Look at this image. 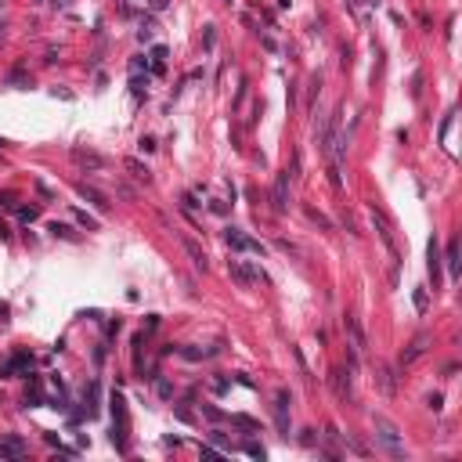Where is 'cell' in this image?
<instances>
[{"instance_id": "3957f363", "label": "cell", "mask_w": 462, "mask_h": 462, "mask_svg": "<svg viewBox=\"0 0 462 462\" xmlns=\"http://www.w3.org/2000/svg\"><path fill=\"white\" fill-rule=\"evenodd\" d=\"M228 275L242 285V289H249V285H257V282H267L264 278V271H257V267H249L246 260H228Z\"/></svg>"}, {"instance_id": "c3c4849f", "label": "cell", "mask_w": 462, "mask_h": 462, "mask_svg": "<svg viewBox=\"0 0 462 462\" xmlns=\"http://www.w3.org/2000/svg\"><path fill=\"white\" fill-rule=\"evenodd\" d=\"M228 387H231V379H217V383H213V390H217V394H224Z\"/></svg>"}, {"instance_id": "4316f807", "label": "cell", "mask_w": 462, "mask_h": 462, "mask_svg": "<svg viewBox=\"0 0 462 462\" xmlns=\"http://www.w3.org/2000/svg\"><path fill=\"white\" fill-rule=\"evenodd\" d=\"M231 423L242 426V430H260V423H257V419H249V415H231Z\"/></svg>"}, {"instance_id": "f546056e", "label": "cell", "mask_w": 462, "mask_h": 462, "mask_svg": "<svg viewBox=\"0 0 462 462\" xmlns=\"http://www.w3.org/2000/svg\"><path fill=\"white\" fill-rule=\"evenodd\" d=\"M36 217H40V209H36V206H22V209H18V221H22V224H33Z\"/></svg>"}, {"instance_id": "8d00e7d4", "label": "cell", "mask_w": 462, "mask_h": 462, "mask_svg": "<svg viewBox=\"0 0 462 462\" xmlns=\"http://www.w3.org/2000/svg\"><path fill=\"white\" fill-rule=\"evenodd\" d=\"M419 94H423V72L412 76V98H419Z\"/></svg>"}, {"instance_id": "1f68e13d", "label": "cell", "mask_w": 462, "mask_h": 462, "mask_svg": "<svg viewBox=\"0 0 462 462\" xmlns=\"http://www.w3.org/2000/svg\"><path fill=\"white\" fill-rule=\"evenodd\" d=\"M318 91H321V76H311V91H307V105H314V98H318Z\"/></svg>"}, {"instance_id": "ab89813d", "label": "cell", "mask_w": 462, "mask_h": 462, "mask_svg": "<svg viewBox=\"0 0 462 462\" xmlns=\"http://www.w3.org/2000/svg\"><path fill=\"white\" fill-rule=\"evenodd\" d=\"M155 390H159V397H170V394H174V387L166 383V379H159V383H155Z\"/></svg>"}, {"instance_id": "60d3db41", "label": "cell", "mask_w": 462, "mask_h": 462, "mask_svg": "<svg viewBox=\"0 0 462 462\" xmlns=\"http://www.w3.org/2000/svg\"><path fill=\"white\" fill-rule=\"evenodd\" d=\"M155 329H159V314H148V321H145V336L155 332Z\"/></svg>"}, {"instance_id": "ba28073f", "label": "cell", "mask_w": 462, "mask_h": 462, "mask_svg": "<svg viewBox=\"0 0 462 462\" xmlns=\"http://www.w3.org/2000/svg\"><path fill=\"white\" fill-rule=\"evenodd\" d=\"M181 246H184V253L192 257V264H195L199 271H206V267H209V257H206V249H202V246H199L192 235H181Z\"/></svg>"}, {"instance_id": "30bf717a", "label": "cell", "mask_w": 462, "mask_h": 462, "mask_svg": "<svg viewBox=\"0 0 462 462\" xmlns=\"http://www.w3.org/2000/svg\"><path fill=\"white\" fill-rule=\"evenodd\" d=\"M76 192H79L83 199H87L91 206H98V209H108V206H112V202H108V195H105L101 188H94V184H87V181H79V184H76Z\"/></svg>"}, {"instance_id": "f35d334b", "label": "cell", "mask_w": 462, "mask_h": 462, "mask_svg": "<svg viewBox=\"0 0 462 462\" xmlns=\"http://www.w3.org/2000/svg\"><path fill=\"white\" fill-rule=\"evenodd\" d=\"M300 444H307V448H314V444H318V437H314V430H304V433H300Z\"/></svg>"}, {"instance_id": "5bb4252c", "label": "cell", "mask_w": 462, "mask_h": 462, "mask_svg": "<svg viewBox=\"0 0 462 462\" xmlns=\"http://www.w3.org/2000/svg\"><path fill=\"white\" fill-rule=\"evenodd\" d=\"M83 397H87V404H83V408H87V419H94V415H98V401H101V387H98V379L87 383V394H83Z\"/></svg>"}, {"instance_id": "7dc6e473", "label": "cell", "mask_w": 462, "mask_h": 462, "mask_svg": "<svg viewBox=\"0 0 462 462\" xmlns=\"http://www.w3.org/2000/svg\"><path fill=\"white\" fill-rule=\"evenodd\" d=\"M260 44H264V51H278V44H275L271 36H260Z\"/></svg>"}, {"instance_id": "ac0fdd59", "label": "cell", "mask_w": 462, "mask_h": 462, "mask_svg": "<svg viewBox=\"0 0 462 462\" xmlns=\"http://www.w3.org/2000/svg\"><path fill=\"white\" fill-rule=\"evenodd\" d=\"M18 368H25V372H29V368H33V358H29V354H25V350H22V354H15V358H11V361H8V365H4V375H15V372H18Z\"/></svg>"}, {"instance_id": "74e56055", "label": "cell", "mask_w": 462, "mask_h": 462, "mask_svg": "<svg viewBox=\"0 0 462 462\" xmlns=\"http://www.w3.org/2000/svg\"><path fill=\"white\" fill-rule=\"evenodd\" d=\"M166 55H170V51H166L162 44H155V47H152V62H159V65H162V62H166Z\"/></svg>"}, {"instance_id": "836d02e7", "label": "cell", "mask_w": 462, "mask_h": 462, "mask_svg": "<svg viewBox=\"0 0 462 462\" xmlns=\"http://www.w3.org/2000/svg\"><path fill=\"white\" fill-rule=\"evenodd\" d=\"M47 231H51V235H62V238H72V228H69V224H58V221H55Z\"/></svg>"}, {"instance_id": "f6af8a7d", "label": "cell", "mask_w": 462, "mask_h": 462, "mask_svg": "<svg viewBox=\"0 0 462 462\" xmlns=\"http://www.w3.org/2000/svg\"><path fill=\"white\" fill-rule=\"evenodd\" d=\"M141 152H155V138H141Z\"/></svg>"}, {"instance_id": "4fadbf2b", "label": "cell", "mask_w": 462, "mask_h": 462, "mask_svg": "<svg viewBox=\"0 0 462 462\" xmlns=\"http://www.w3.org/2000/svg\"><path fill=\"white\" fill-rule=\"evenodd\" d=\"M343 329L350 332V347H354V350H365V347H368V340H365V329L358 325V318H350V314H347V318H343Z\"/></svg>"}, {"instance_id": "7a4b0ae2", "label": "cell", "mask_w": 462, "mask_h": 462, "mask_svg": "<svg viewBox=\"0 0 462 462\" xmlns=\"http://www.w3.org/2000/svg\"><path fill=\"white\" fill-rule=\"evenodd\" d=\"M224 242H228V249H235V253H257V257H264L267 249H264V242H257V238H249L246 231H238V228H224Z\"/></svg>"}, {"instance_id": "d590c367", "label": "cell", "mask_w": 462, "mask_h": 462, "mask_svg": "<svg viewBox=\"0 0 462 462\" xmlns=\"http://www.w3.org/2000/svg\"><path fill=\"white\" fill-rule=\"evenodd\" d=\"M451 123H455V112H448V116H444V123H441V141H448V130H451Z\"/></svg>"}, {"instance_id": "9c48e42d", "label": "cell", "mask_w": 462, "mask_h": 462, "mask_svg": "<svg viewBox=\"0 0 462 462\" xmlns=\"http://www.w3.org/2000/svg\"><path fill=\"white\" fill-rule=\"evenodd\" d=\"M426 343H430V336H426V332H419L415 340L401 350V368H404V365H412L415 358H423V354H426Z\"/></svg>"}, {"instance_id": "8992f818", "label": "cell", "mask_w": 462, "mask_h": 462, "mask_svg": "<svg viewBox=\"0 0 462 462\" xmlns=\"http://www.w3.org/2000/svg\"><path fill=\"white\" fill-rule=\"evenodd\" d=\"M372 228L379 231L383 246L390 249V257L397 260V242H394V228H390V221H387V217H383V213H379V209H375V206H372Z\"/></svg>"}, {"instance_id": "f5cc1de1", "label": "cell", "mask_w": 462, "mask_h": 462, "mask_svg": "<svg viewBox=\"0 0 462 462\" xmlns=\"http://www.w3.org/2000/svg\"><path fill=\"white\" fill-rule=\"evenodd\" d=\"M224 4H231V0H224Z\"/></svg>"}, {"instance_id": "277c9868", "label": "cell", "mask_w": 462, "mask_h": 462, "mask_svg": "<svg viewBox=\"0 0 462 462\" xmlns=\"http://www.w3.org/2000/svg\"><path fill=\"white\" fill-rule=\"evenodd\" d=\"M329 387H332V394L340 397V401H347L350 390H354V372L350 368H332L329 372Z\"/></svg>"}, {"instance_id": "d6986e66", "label": "cell", "mask_w": 462, "mask_h": 462, "mask_svg": "<svg viewBox=\"0 0 462 462\" xmlns=\"http://www.w3.org/2000/svg\"><path fill=\"white\" fill-rule=\"evenodd\" d=\"M412 304H415V311H419V314H423V311L430 307V296H426V285H415V289H412Z\"/></svg>"}, {"instance_id": "e0dca14e", "label": "cell", "mask_w": 462, "mask_h": 462, "mask_svg": "<svg viewBox=\"0 0 462 462\" xmlns=\"http://www.w3.org/2000/svg\"><path fill=\"white\" fill-rule=\"evenodd\" d=\"M108 408H112V419H116V423H127V401H123V394H119V390H112Z\"/></svg>"}, {"instance_id": "9a60e30c", "label": "cell", "mask_w": 462, "mask_h": 462, "mask_svg": "<svg viewBox=\"0 0 462 462\" xmlns=\"http://www.w3.org/2000/svg\"><path fill=\"white\" fill-rule=\"evenodd\" d=\"M25 455V444L18 437H8L4 444H0V458H22Z\"/></svg>"}, {"instance_id": "8fae6325", "label": "cell", "mask_w": 462, "mask_h": 462, "mask_svg": "<svg viewBox=\"0 0 462 462\" xmlns=\"http://www.w3.org/2000/svg\"><path fill=\"white\" fill-rule=\"evenodd\" d=\"M426 267H430V278H433V289L441 282V249H437V235L426 242Z\"/></svg>"}, {"instance_id": "52a82bcc", "label": "cell", "mask_w": 462, "mask_h": 462, "mask_svg": "<svg viewBox=\"0 0 462 462\" xmlns=\"http://www.w3.org/2000/svg\"><path fill=\"white\" fill-rule=\"evenodd\" d=\"M289 390H278V397H275V426H278V433L282 437H289Z\"/></svg>"}, {"instance_id": "f907efd6", "label": "cell", "mask_w": 462, "mask_h": 462, "mask_svg": "<svg viewBox=\"0 0 462 462\" xmlns=\"http://www.w3.org/2000/svg\"><path fill=\"white\" fill-rule=\"evenodd\" d=\"M0 152H4V138H0Z\"/></svg>"}, {"instance_id": "44dd1931", "label": "cell", "mask_w": 462, "mask_h": 462, "mask_svg": "<svg viewBox=\"0 0 462 462\" xmlns=\"http://www.w3.org/2000/svg\"><path fill=\"white\" fill-rule=\"evenodd\" d=\"M40 404H44V394L33 383V390H25V397H22V408H40Z\"/></svg>"}, {"instance_id": "7402d4cb", "label": "cell", "mask_w": 462, "mask_h": 462, "mask_svg": "<svg viewBox=\"0 0 462 462\" xmlns=\"http://www.w3.org/2000/svg\"><path fill=\"white\" fill-rule=\"evenodd\" d=\"M379 390L394 394V368H379Z\"/></svg>"}, {"instance_id": "6da1fadb", "label": "cell", "mask_w": 462, "mask_h": 462, "mask_svg": "<svg viewBox=\"0 0 462 462\" xmlns=\"http://www.w3.org/2000/svg\"><path fill=\"white\" fill-rule=\"evenodd\" d=\"M372 426H375V437H379V444H383V448H387V451H390L394 458H404V444H401V430H397V426L390 423V419H387V415H379V412H375V415H372Z\"/></svg>"}, {"instance_id": "7c38bea8", "label": "cell", "mask_w": 462, "mask_h": 462, "mask_svg": "<svg viewBox=\"0 0 462 462\" xmlns=\"http://www.w3.org/2000/svg\"><path fill=\"white\" fill-rule=\"evenodd\" d=\"M72 159L79 166H87V170H105V155L98 152H87V148H72Z\"/></svg>"}, {"instance_id": "d6a6232c", "label": "cell", "mask_w": 462, "mask_h": 462, "mask_svg": "<svg viewBox=\"0 0 462 462\" xmlns=\"http://www.w3.org/2000/svg\"><path fill=\"white\" fill-rule=\"evenodd\" d=\"M202 412H206V419H209V423H221V419H224V412H221V408H213V404H202Z\"/></svg>"}, {"instance_id": "cb8c5ba5", "label": "cell", "mask_w": 462, "mask_h": 462, "mask_svg": "<svg viewBox=\"0 0 462 462\" xmlns=\"http://www.w3.org/2000/svg\"><path fill=\"white\" fill-rule=\"evenodd\" d=\"M307 217H311V221H314L318 228H325V231H332V221H329L325 213H318V209H314V206H307Z\"/></svg>"}, {"instance_id": "f1b7e54d", "label": "cell", "mask_w": 462, "mask_h": 462, "mask_svg": "<svg viewBox=\"0 0 462 462\" xmlns=\"http://www.w3.org/2000/svg\"><path fill=\"white\" fill-rule=\"evenodd\" d=\"M4 83H8V87H29V79H25V72H22V69H15Z\"/></svg>"}, {"instance_id": "2e32d148", "label": "cell", "mask_w": 462, "mask_h": 462, "mask_svg": "<svg viewBox=\"0 0 462 462\" xmlns=\"http://www.w3.org/2000/svg\"><path fill=\"white\" fill-rule=\"evenodd\" d=\"M444 260H448V278L455 282V278H458V238H451V242H448Z\"/></svg>"}, {"instance_id": "5b68a950", "label": "cell", "mask_w": 462, "mask_h": 462, "mask_svg": "<svg viewBox=\"0 0 462 462\" xmlns=\"http://www.w3.org/2000/svg\"><path fill=\"white\" fill-rule=\"evenodd\" d=\"M289 181H292L289 170L275 177V188H271V209H275V213H285V209H289Z\"/></svg>"}, {"instance_id": "83f0119b", "label": "cell", "mask_w": 462, "mask_h": 462, "mask_svg": "<svg viewBox=\"0 0 462 462\" xmlns=\"http://www.w3.org/2000/svg\"><path fill=\"white\" fill-rule=\"evenodd\" d=\"M181 358H184V361H202V358H209V354L199 350V347H181Z\"/></svg>"}, {"instance_id": "ffe728a7", "label": "cell", "mask_w": 462, "mask_h": 462, "mask_svg": "<svg viewBox=\"0 0 462 462\" xmlns=\"http://www.w3.org/2000/svg\"><path fill=\"white\" fill-rule=\"evenodd\" d=\"M123 166H127V170H130V174H134L138 181H148V177H152V174H148V166H145L141 159H127V162H123Z\"/></svg>"}, {"instance_id": "d4e9b609", "label": "cell", "mask_w": 462, "mask_h": 462, "mask_svg": "<svg viewBox=\"0 0 462 462\" xmlns=\"http://www.w3.org/2000/svg\"><path fill=\"white\" fill-rule=\"evenodd\" d=\"M145 87H148V76H145V79H141V76H138V72H134V79H130V91H134V98H138V101H141V98H145Z\"/></svg>"}, {"instance_id": "681fc988", "label": "cell", "mask_w": 462, "mask_h": 462, "mask_svg": "<svg viewBox=\"0 0 462 462\" xmlns=\"http://www.w3.org/2000/svg\"><path fill=\"white\" fill-rule=\"evenodd\" d=\"M51 8H58V11H62V8H69V0H51Z\"/></svg>"}, {"instance_id": "484cf974", "label": "cell", "mask_w": 462, "mask_h": 462, "mask_svg": "<svg viewBox=\"0 0 462 462\" xmlns=\"http://www.w3.org/2000/svg\"><path fill=\"white\" fill-rule=\"evenodd\" d=\"M213 47H217V33H213V25H206V33H202V51L209 55Z\"/></svg>"}, {"instance_id": "ee69618b", "label": "cell", "mask_w": 462, "mask_h": 462, "mask_svg": "<svg viewBox=\"0 0 462 462\" xmlns=\"http://www.w3.org/2000/svg\"><path fill=\"white\" fill-rule=\"evenodd\" d=\"M145 65H148V58H134V62H130V72H141Z\"/></svg>"}, {"instance_id": "bcb514c9", "label": "cell", "mask_w": 462, "mask_h": 462, "mask_svg": "<svg viewBox=\"0 0 462 462\" xmlns=\"http://www.w3.org/2000/svg\"><path fill=\"white\" fill-rule=\"evenodd\" d=\"M235 383H242V387H257V383H253V379H249V375H246V372H238V375H235Z\"/></svg>"}, {"instance_id": "b9f144b4", "label": "cell", "mask_w": 462, "mask_h": 462, "mask_svg": "<svg viewBox=\"0 0 462 462\" xmlns=\"http://www.w3.org/2000/svg\"><path fill=\"white\" fill-rule=\"evenodd\" d=\"M181 206H184V209H195V206H202V202H195V195H192V192H188V195H184V199H181Z\"/></svg>"}, {"instance_id": "e575fe53", "label": "cell", "mask_w": 462, "mask_h": 462, "mask_svg": "<svg viewBox=\"0 0 462 462\" xmlns=\"http://www.w3.org/2000/svg\"><path fill=\"white\" fill-rule=\"evenodd\" d=\"M0 206H4V209H18V202H15L11 192H0Z\"/></svg>"}, {"instance_id": "7bdbcfd3", "label": "cell", "mask_w": 462, "mask_h": 462, "mask_svg": "<svg viewBox=\"0 0 462 462\" xmlns=\"http://www.w3.org/2000/svg\"><path fill=\"white\" fill-rule=\"evenodd\" d=\"M430 408L441 412V408H444V397H441V394H430Z\"/></svg>"}, {"instance_id": "816d5d0a", "label": "cell", "mask_w": 462, "mask_h": 462, "mask_svg": "<svg viewBox=\"0 0 462 462\" xmlns=\"http://www.w3.org/2000/svg\"><path fill=\"white\" fill-rule=\"evenodd\" d=\"M36 4H44V0H36Z\"/></svg>"}, {"instance_id": "4dcf8cb0", "label": "cell", "mask_w": 462, "mask_h": 462, "mask_svg": "<svg viewBox=\"0 0 462 462\" xmlns=\"http://www.w3.org/2000/svg\"><path fill=\"white\" fill-rule=\"evenodd\" d=\"M76 224H83L87 231H98V221H94L91 213H83V209H76Z\"/></svg>"}, {"instance_id": "603a6c76", "label": "cell", "mask_w": 462, "mask_h": 462, "mask_svg": "<svg viewBox=\"0 0 462 462\" xmlns=\"http://www.w3.org/2000/svg\"><path fill=\"white\" fill-rule=\"evenodd\" d=\"M242 451H246L249 458H267V451H264V444H257V441H246V444H242Z\"/></svg>"}]
</instances>
